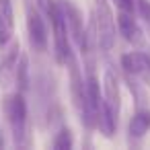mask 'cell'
Masks as SVG:
<instances>
[{"mask_svg":"<svg viewBox=\"0 0 150 150\" xmlns=\"http://www.w3.org/2000/svg\"><path fill=\"white\" fill-rule=\"evenodd\" d=\"M121 111V93H119V80L117 74L107 68L103 78V103H101V115H99V129L109 138L117 129V119Z\"/></svg>","mask_w":150,"mask_h":150,"instance_id":"cell-1","label":"cell"},{"mask_svg":"<svg viewBox=\"0 0 150 150\" xmlns=\"http://www.w3.org/2000/svg\"><path fill=\"white\" fill-rule=\"evenodd\" d=\"M88 43L101 47L103 52H111L115 45V17L105 0H95L91 25H88Z\"/></svg>","mask_w":150,"mask_h":150,"instance_id":"cell-2","label":"cell"},{"mask_svg":"<svg viewBox=\"0 0 150 150\" xmlns=\"http://www.w3.org/2000/svg\"><path fill=\"white\" fill-rule=\"evenodd\" d=\"M2 111L6 115V121L11 125L13 142L17 146H29V113H27V101L21 91H15L4 97Z\"/></svg>","mask_w":150,"mask_h":150,"instance_id":"cell-3","label":"cell"},{"mask_svg":"<svg viewBox=\"0 0 150 150\" xmlns=\"http://www.w3.org/2000/svg\"><path fill=\"white\" fill-rule=\"evenodd\" d=\"M45 15H47V19H50V23H52V31H54L56 60H58V64H64V66H66V64L74 58V52H72V37H70V31H68V27H66L64 15H62L58 2H54Z\"/></svg>","mask_w":150,"mask_h":150,"instance_id":"cell-4","label":"cell"},{"mask_svg":"<svg viewBox=\"0 0 150 150\" xmlns=\"http://www.w3.org/2000/svg\"><path fill=\"white\" fill-rule=\"evenodd\" d=\"M101 103H103V93L99 88V78L95 76L93 68H86V78H84V105L80 113V121L84 123L86 129H97L99 127V115H101Z\"/></svg>","mask_w":150,"mask_h":150,"instance_id":"cell-5","label":"cell"},{"mask_svg":"<svg viewBox=\"0 0 150 150\" xmlns=\"http://www.w3.org/2000/svg\"><path fill=\"white\" fill-rule=\"evenodd\" d=\"M58 6L64 15V21H66V27L70 31V37L72 41L80 47L82 54H88L91 52V43H88V31L84 29V21H82V13L80 8L72 2V0H58Z\"/></svg>","mask_w":150,"mask_h":150,"instance_id":"cell-6","label":"cell"},{"mask_svg":"<svg viewBox=\"0 0 150 150\" xmlns=\"http://www.w3.org/2000/svg\"><path fill=\"white\" fill-rule=\"evenodd\" d=\"M25 21H27V35L31 47L43 54L47 50V27L41 17V8L33 4V0H25Z\"/></svg>","mask_w":150,"mask_h":150,"instance_id":"cell-7","label":"cell"},{"mask_svg":"<svg viewBox=\"0 0 150 150\" xmlns=\"http://www.w3.org/2000/svg\"><path fill=\"white\" fill-rule=\"evenodd\" d=\"M121 70L125 76H142L150 84V52H127L121 56Z\"/></svg>","mask_w":150,"mask_h":150,"instance_id":"cell-8","label":"cell"},{"mask_svg":"<svg viewBox=\"0 0 150 150\" xmlns=\"http://www.w3.org/2000/svg\"><path fill=\"white\" fill-rule=\"evenodd\" d=\"M117 29H119V35H123V39L132 45H142L144 43V31L142 27L138 25L134 13H125V11H119L117 17Z\"/></svg>","mask_w":150,"mask_h":150,"instance_id":"cell-9","label":"cell"},{"mask_svg":"<svg viewBox=\"0 0 150 150\" xmlns=\"http://www.w3.org/2000/svg\"><path fill=\"white\" fill-rule=\"evenodd\" d=\"M19 58H21V43L13 41L0 60V86L2 88H8L11 84H15V70H17Z\"/></svg>","mask_w":150,"mask_h":150,"instance_id":"cell-10","label":"cell"},{"mask_svg":"<svg viewBox=\"0 0 150 150\" xmlns=\"http://www.w3.org/2000/svg\"><path fill=\"white\" fill-rule=\"evenodd\" d=\"M15 35V15L11 0H0V47L13 41Z\"/></svg>","mask_w":150,"mask_h":150,"instance_id":"cell-11","label":"cell"},{"mask_svg":"<svg viewBox=\"0 0 150 150\" xmlns=\"http://www.w3.org/2000/svg\"><path fill=\"white\" fill-rule=\"evenodd\" d=\"M148 129H150V111L148 109H138L129 119V127H127L129 138L142 140L148 134Z\"/></svg>","mask_w":150,"mask_h":150,"instance_id":"cell-12","label":"cell"},{"mask_svg":"<svg viewBox=\"0 0 150 150\" xmlns=\"http://www.w3.org/2000/svg\"><path fill=\"white\" fill-rule=\"evenodd\" d=\"M15 86L23 95L29 88V60H27V56L23 52H21V58L17 62V70H15Z\"/></svg>","mask_w":150,"mask_h":150,"instance_id":"cell-13","label":"cell"},{"mask_svg":"<svg viewBox=\"0 0 150 150\" xmlns=\"http://www.w3.org/2000/svg\"><path fill=\"white\" fill-rule=\"evenodd\" d=\"M72 146H74V134H72V129L70 127H62L56 134V138L52 142V148L54 150H70Z\"/></svg>","mask_w":150,"mask_h":150,"instance_id":"cell-14","label":"cell"},{"mask_svg":"<svg viewBox=\"0 0 150 150\" xmlns=\"http://www.w3.org/2000/svg\"><path fill=\"white\" fill-rule=\"evenodd\" d=\"M136 11L140 19L146 23V27L150 29V0H136Z\"/></svg>","mask_w":150,"mask_h":150,"instance_id":"cell-15","label":"cell"},{"mask_svg":"<svg viewBox=\"0 0 150 150\" xmlns=\"http://www.w3.org/2000/svg\"><path fill=\"white\" fill-rule=\"evenodd\" d=\"M117 11H125V13H134L136 15V0H113Z\"/></svg>","mask_w":150,"mask_h":150,"instance_id":"cell-16","label":"cell"},{"mask_svg":"<svg viewBox=\"0 0 150 150\" xmlns=\"http://www.w3.org/2000/svg\"><path fill=\"white\" fill-rule=\"evenodd\" d=\"M35 2H37V6H39L43 13H47V11H50V6L56 2V0H35Z\"/></svg>","mask_w":150,"mask_h":150,"instance_id":"cell-17","label":"cell"}]
</instances>
